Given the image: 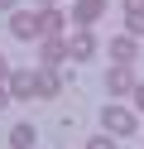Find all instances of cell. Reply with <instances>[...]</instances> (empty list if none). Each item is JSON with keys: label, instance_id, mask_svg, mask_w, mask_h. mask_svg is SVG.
I'll return each instance as SVG.
<instances>
[{"label": "cell", "instance_id": "6da1fadb", "mask_svg": "<svg viewBox=\"0 0 144 149\" xmlns=\"http://www.w3.org/2000/svg\"><path fill=\"white\" fill-rule=\"evenodd\" d=\"M67 58H72V63H91L96 58V34L91 29H77L72 39H67Z\"/></svg>", "mask_w": 144, "mask_h": 149}, {"label": "cell", "instance_id": "7a4b0ae2", "mask_svg": "<svg viewBox=\"0 0 144 149\" xmlns=\"http://www.w3.org/2000/svg\"><path fill=\"white\" fill-rule=\"evenodd\" d=\"M101 120H106V130H111V135H130V130H134V116H130L125 106H106Z\"/></svg>", "mask_w": 144, "mask_h": 149}, {"label": "cell", "instance_id": "3957f363", "mask_svg": "<svg viewBox=\"0 0 144 149\" xmlns=\"http://www.w3.org/2000/svg\"><path fill=\"white\" fill-rule=\"evenodd\" d=\"M101 15H106V0H77V5H72V19L82 24V29H86V24H96Z\"/></svg>", "mask_w": 144, "mask_h": 149}, {"label": "cell", "instance_id": "277c9868", "mask_svg": "<svg viewBox=\"0 0 144 149\" xmlns=\"http://www.w3.org/2000/svg\"><path fill=\"white\" fill-rule=\"evenodd\" d=\"M10 34H15V39H38V34H43V29H38V15H10Z\"/></svg>", "mask_w": 144, "mask_h": 149}, {"label": "cell", "instance_id": "5b68a950", "mask_svg": "<svg viewBox=\"0 0 144 149\" xmlns=\"http://www.w3.org/2000/svg\"><path fill=\"white\" fill-rule=\"evenodd\" d=\"M106 87H111L115 96H125V91H134V72L125 68V63H115V68L106 72Z\"/></svg>", "mask_w": 144, "mask_h": 149}, {"label": "cell", "instance_id": "8992f818", "mask_svg": "<svg viewBox=\"0 0 144 149\" xmlns=\"http://www.w3.org/2000/svg\"><path fill=\"white\" fill-rule=\"evenodd\" d=\"M10 96H38V72H10Z\"/></svg>", "mask_w": 144, "mask_h": 149}, {"label": "cell", "instance_id": "52a82bcc", "mask_svg": "<svg viewBox=\"0 0 144 149\" xmlns=\"http://www.w3.org/2000/svg\"><path fill=\"white\" fill-rule=\"evenodd\" d=\"M111 53H115V63H125V68H130L134 53H139V43H134L130 34H120V39H111Z\"/></svg>", "mask_w": 144, "mask_h": 149}, {"label": "cell", "instance_id": "ba28073f", "mask_svg": "<svg viewBox=\"0 0 144 149\" xmlns=\"http://www.w3.org/2000/svg\"><path fill=\"white\" fill-rule=\"evenodd\" d=\"M67 58V43L63 39H43V68H53V63Z\"/></svg>", "mask_w": 144, "mask_h": 149}, {"label": "cell", "instance_id": "9c48e42d", "mask_svg": "<svg viewBox=\"0 0 144 149\" xmlns=\"http://www.w3.org/2000/svg\"><path fill=\"white\" fill-rule=\"evenodd\" d=\"M38 29H43L48 39H58V34H63V15H58V10H43V15H38Z\"/></svg>", "mask_w": 144, "mask_h": 149}, {"label": "cell", "instance_id": "30bf717a", "mask_svg": "<svg viewBox=\"0 0 144 149\" xmlns=\"http://www.w3.org/2000/svg\"><path fill=\"white\" fill-rule=\"evenodd\" d=\"M38 72V96H58V72L53 68H34Z\"/></svg>", "mask_w": 144, "mask_h": 149}, {"label": "cell", "instance_id": "8fae6325", "mask_svg": "<svg viewBox=\"0 0 144 149\" xmlns=\"http://www.w3.org/2000/svg\"><path fill=\"white\" fill-rule=\"evenodd\" d=\"M10 149H34V125H15L10 130Z\"/></svg>", "mask_w": 144, "mask_h": 149}, {"label": "cell", "instance_id": "7c38bea8", "mask_svg": "<svg viewBox=\"0 0 144 149\" xmlns=\"http://www.w3.org/2000/svg\"><path fill=\"white\" fill-rule=\"evenodd\" d=\"M125 34H130V39L144 34V10H139V15H125Z\"/></svg>", "mask_w": 144, "mask_h": 149}, {"label": "cell", "instance_id": "4fadbf2b", "mask_svg": "<svg viewBox=\"0 0 144 149\" xmlns=\"http://www.w3.org/2000/svg\"><path fill=\"white\" fill-rule=\"evenodd\" d=\"M86 149H115V139L111 135H96V139H86Z\"/></svg>", "mask_w": 144, "mask_h": 149}, {"label": "cell", "instance_id": "5bb4252c", "mask_svg": "<svg viewBox=\"0 0 144 149\" xmlns=\"http://www.w3.org/2000/svg\"><path fill=\"white\" fill-rule=\"evenodd\" d=\"M144 10V0H125V15H139Z\"/></svg>", "mask_w": 144, "mask_h": 149}, {"label": "cell", "instance_id": "9a60e30c", "mask_svg": "<svg viewBox=\"0 0 144 149\" xmlns=\"http://www.w3.org/2000/svg\"><path fill=\"white\" fill-rule=\"evenodd\" d=\"M134 106L144 111V82H134Z\"/></svg>", "mask_w": 144, "mask_h": 149}, {"label": "cell", "instance_id": "2e32d148", "mask_svg": "<svg viewBox=\"0 0 144 149\" xmlns=\"http://www.w3.org/2000/svg\"><path fill=\"white\" fill-rule=\"evenodd\" d=\"M5 77H10V63H5V58H0V82H5Z\"/></svg>", "mask_w": 144, "mask_h": 149}, {"label": "cell", "instance_id": "e0dca14e", "mask_svg": "<svg viewBox=\"0 0 144 149\" xmlns=\"http://www.w3.org/2000/svg\"><path fill=\"white\" fill-rule=\"evenodd\" d=\"M5 106H10V91H5V87H0V111H5Z\"/></svg>", "mask_w": 144, "mask_h": 149}, {"label": "cell", "instance_id": "ac0fdd59", "mask_svg": "<svg viewBox=\"0 0 144 149\" xmlns=\"http://www.w3.org/2000/svg\"><path fill=\"white\" fill-rule=\"evenodd\" d=\"M38 5H43V10H53V0H38Z\"/></svg>", "mask_w": 144, "mask_h": 149}, {"label": "cell", "instance_id": "d6986e66", "mask_svg": "<svg viewBox=\"0 0 144 149\" xmlns=\"http://www.w3.org/2000/svg\"><path fill=\"white\" fill-rule=\"evenodd\" d=\"M0 10H10V0H0Z\"/></svg>", "mask_w": 144, "mask_h": 149}]
</instances>
